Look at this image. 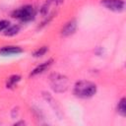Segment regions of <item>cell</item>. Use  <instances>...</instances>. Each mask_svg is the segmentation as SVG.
<instances>
[{
	"instance_id": "1",
	"label": "cell",
	"mask_w": 126,
	"mask_h": 126,
	"mask_svg": "<svg viewBox=\"0 0 126 126\" xmlns=\"http://www.w3.org/2000/svg\"><path fill=\"white\" fill-rule=\"evenodd\" d=\"M96 92V86L90 81H80L76 83L73 93L76 96L81 98H89Z\"/></svg>"
},
{
	"instance_id": "2",
	"label": "cell",
	"mask_w": 126,
	"mask_h": 126,
	"mask_svg": "<svg viewBox=\"0 0 126 126\" xmlns=\"http://www.w3.org/2000/svg\"><path fill=\"white\" fill-rule=\"evenodd\" d=\"M51 89L55 93H63L69 87V80L66 76L58 73H53L49 78Z\"/></svg>"
},
{
	"instance_id": "3",
	"label": "cell",
	"mask_w": 126,
	"mask_h": 126,
	"mask_svg": "<svg viewBox=\"0 0 126 126\" xmlns=\"http://www.w3.org/2000/svg\"><path fill=\"white\" fill-rule=\"evenodd\" d=\"M35 16V11L32 6L27 5L24 7H21L17 10H15L12 14V17L19 19L23 22H29L32 21Z\"/></svg>"
},
{
	"instance_id": "4",
	"label": "cell",
	"mask_w": 126,
	"mask_h": 126,
	"mask_svg": "<svg viewBox=\"0 0 126 126\" xmlns=\"http://www.w3.org/2000/svg\"><path fill=\"white\" fill-rule=\"evenodd\" d=\"M100 4L106 9L113 12H121L125 7V3L123 0H101Z\"/></svg>"
},
{
	"instance_id": "5",
	"label": "cell",
	"mask_w": 126,
	"mask_h": 126,
	"mask_svg": "<svg viewBox=\"0 0 126 126\" xmlns=\"http://www.w3.org/2000/svg\"><path fill=\"white\" fill-rule=\"evenodd\" d=\"M76 29H77L76 20H71L63 27V29L61 30V34L63 36H69V35H71V34H73L75 32Z\"/></svg>"
},
{
	"instance_id": "6",
	"label": "cell",
	"mask_w": 126,
	"mask_h": 126,
	"mask_svg": "<svg viewBox=\"0 0 126 126\" xmlns=\"http://www.w3.org/2000/svg\"><path fill=\"white\" fill-rule=\"evenodd\" d=\"M43 97L45 98V100L49 103V105L53 108V110H54V112L56 113V115L59 117V119H61V117H62V114H61V110H60V107L58 106V104H57V102H56V100L49 94H47V93H43Z\"/></svg>"
},
{
	"instance_id": "7",
	"label": "cell",
	"mask_w": 126,
	"mask_h": 126,
	"mask_svg": "<svg viewBox=\"0 0 126 126\" xmlns=\"http://www.w3.org/2000/svg\"><path fill=\"white\" fill-rule=\"evenodd\" d=\"M23 52V49L19 46H5L0 49V54L6 56V55H13Z\"/></svg>"
},
{
	"instance_id": "8",
	"label": "cell",
	"mask_w": 126,
	"mask_h": 126,
	"mask_svg": "<svg viewBox=\"0 0 126 126\" xmlns=\"http://www.w3.org/2000/svg\"><path fill=\"white\" fill-rule=\"evenodd\" d=\"M51 62H52V60H49V61H46V62H44V63H42V64H40L39 66H37L35 69H33V71L31 73V76H34V75H37V74H41V73H43L50 65H51Z\"/></svg>"
},
{
	"instance_id": "9",
	"label": "cell",
	"mask_w": 126,
	"mask_h": 126,
	"mask_svg": "<svg viewBox=\"0 0 126 126\" xmlns=\"http://www.w3.org/2000/svg\"><path fill=\"white\" fill-rule=\"evenodd\" d=\"M20 80H21V77H20L19 75H13V76L9 77V78H8V80H7L6 87H7L8 89L14 88V87H15V86L20 82Z\"/></svg>"
},
{
	"instance_id": "10",
	"label": "cell",
	"mask_w": 126,
	"mask_h": 126,
	"mask_svg": "<svg viewBox=\"0 0 126 126\" xmlns=\"http://www.w3.org/2000/svg\"><path fill=\"white\" fill-rule=\"evenodd\" d=\"M117 109H118V113L122 116H125L126 115V99L125 97H122L118 103V106H117Z\"/></svg>"
},
{
	"instance_id": "11",
	"label": "cell",
	"mask_w": 126,
	"mask_h": 126,
	"mask_svg": "<svg viewBox=\"0 0 126 126\" xmlns=\"http://www.w3.org/2000/svg\"><path fill=\"white\" fill-rule=\"evenodd\" d=\"M19 31H20V26H18V25L9 26L5 30V35H14V34L18 33Z\"/></svg>"
},
{
	"instance_id": "12",
	"label": "cell",
	"mask_w": 126,
	"mask_h": 126,
	"mask_svg": "<svg viewBox=\"0 0 126 126\" xmlns=\"http://www.w3.org/2000/svg\"><path fill=\"white\" fill-rule=\"evenodd\" d=\"M47 47L46 46H42V47H39L38 49H36L34 52H33V56L34 57H39V56H42L43 54H45V52L47 51Z\"/></svg>"
},
{
	"instance_id": "13",
	"label": "cell",
	"mask_w": 126,
	"mask_h": 126,
	"mask_svg": "<svg viewBox=\"0 0 126 126\" xmlns=\"http://www.w3.org/2000/svg\"><path fill=\"white\" fill-rule=\"evenodd\" d=\"M10 23L8 22V21H6V20H2V21H0V32H2V31H5L10 25H9Z\"/></svg>"
},
{
	"instance_id": "14",
	"label": "cell",
	"mask_w": 126,
	"mask_h": 126,
	"mask_svg": "<svg viewBox=\"0 0 126 126\" xmlns=\"http://www.w3.org/2000/svg\"><path fill=\"white\" fill-rule=\"evenodd\" d=\"M21 124H22V125H24V124H25V122H24V121H20V122L15 123V125H21Z\"/></svg>"
}]
</instances>
